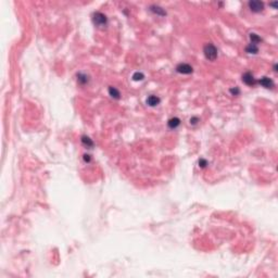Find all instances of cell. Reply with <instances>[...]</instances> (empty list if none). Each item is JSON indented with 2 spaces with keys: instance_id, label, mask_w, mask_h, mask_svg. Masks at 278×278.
Listing matches in <instances>:
<instances>
[{
  "instance_id": "obj_1",
  "label": "cell",
  "mask_w": 278,
  "mask_h": 278,
  "mask_svg": "<svg viewBox=\"0 0 278 278\" xmlns=\"http://www.w3.org/2000/svg\"><path fill=\"white\" fill-rule=\"evenodd\" d=\"M92 22L99 29H104L108 25V17L101 12H95L92 15Z\"/></svg>"
},
{
  "instance_id": "obj_2",
  "label": "cell",
  "mask_w": 278,
  "mask_h": 278,
  "mask_svg": "<svg viewBox=\"0 0 278 278\" xmlns=\"http://www.w3.org/2000/svg\"><path fill=\"white\" fill-rule=\"evenodd\" d=\"M203 52H204V56L207 60L210 61H215L216 58H217V49L213 44H207L203 48Z\"/></svg>"
},
{
  "instance_id": "obj_3",
  "label": "cell",
  "mask_w": 278,
  "mask_h": 278,
  "mask_svg": "<svg viewBox=\"0 0 278 278\" xmlns=\"http://www.w3.org/2000/svg\"><path fill=\"white\" fill-rule=\"evenodd\" d=\"M250 10L252 12H255V13H258V12L263 11L264 9V2L262 1H258V0H251L248 3Z\"/></svg>"
},
{
  "instance_id": "obj_4",
  "label": "cell",
  "mask_w": 278,
  "mask_h": 278,
  "mask_svg": "<svg viewBox=\"0 0 278 278\" xmlns=\"http://www.w3.org/2000/svg\"><path fill=\"white\" fill-rule=\"evenodd\" d=\"M176 71L178 72L179 74H191L193 72V68L191 65L187 64V63H179L178 65L176 66Z\"/></svg>"
},
{
  "instance_id": "obj_5",
  "label": "cell",
  "mask_w": 278,
  "mask_h": 278,
  "mask_svg": "<svg viewBox=\"0 0 278 278\" xmlns=\"http://www.w3.org/2000/svg\"><path fill=\"white\" fill-rule=\"evenodd\" d=\"M242 82L248 86H254L256 84V80L253 76V74L251 72H246L242 75Z\"/></svg>"
},
{
  "instance_id": "obj_6",
  "label": "cell",
  "mask_w": 278,
  "mask_h": 278,
  "mask_svg": "<svg viewBox=\"0 0 278 278\" xmlns=\"http://www.w3.org/2000/svg\"><path fill=\"white\" fill-rule=\"evenodd\" d=\"M258 83L261 86H263V87H265V88H268V89H270V88L272 89V88L274 87V82L270 80V77H267V76H264V77H262V78H260Z\"/></svg>"
},
{
  "instance_id": "obj_7",
  "label": "cell",
  "mask_w": 278,
  "mask_h": 278,
  "mask_svg": "<svg viewBox=\"0 0 278 278\" xmlns=\"http://www.w3.org/2000/svg\"><path fill=\"white\" fill-rule=\"evenodd\" d=\"M160 98L159 97L154 96V95H151V96H149L147 98V104L149 105V107H156V105L160 103Z\"/></svg>"
},
{
  "instance_id": "obj_8",
  "label": "cell",
  "mask_w": 278,
  "mask_h": 278,
  "mask_svg": "<svg viewBox=\"0 0 278 278\" xmlns=\"http://www.w3.org/2000/svg\"><path fill=\"white\" fill-rule=\"evenodd\" d=\"M168 125L171 129H175V128H177L180 125V119L178 117H172V119H168Z\"/></svg>"
},
{
  "instance_id": "obj_9",
  "label": "cell",
  "mask_w": 278,
  "mask_h": 278,
  "mask_svg": "<svg viewBox=\"0 0 278 278\" xmlns=\"http://www.w3.org/2000/svg\"><path fill=\"white\" fill-rule=\"evenodd\" d=\"M150 10L153 12V13H156V14H158V15H162V17L166 15V11H165L164 9H162L161 7H159V6H151L150 7Z\"/></svg>"
},
{
  "instance_id": "obj_10",
  "label": "cell",
  "mask_w": 278,
  "mask_h": 278,
  "mask_svg": "<svg viewBox=\"0 0 278 278\" xmlns=\"http://www.w3.org/2000/svg\"><path fill=\"white\" fill-rule=\"evenodd\" d=\"M109 95H110L113 99H119L121 98V94H119V91L117 90L116 88L113 87V86H110L109 87Z\"/></svg>"
},
{
  "instance_id": "obj_11",
  "label": "cell",
  "mask_w": 278,
  "mask_h": 278,
  "mask_svg": "<svg viewBox=\"0 0 278 278\" xmlns=\"http://www.w3.org/2000/svg\"><path fill=\"white\" fill-rule=\"evenodd\" d=\"M88 76L86 75V74L84 73H78L77 74V82H78V84H80V85H86V84H88Z\"/></svg>"
},
{
  "instance_id": "obj_12",
  "label": "cell",
  "mask_w": 278,
  "mask_h": 278,
  "mask_svg": "<svg viewBox=\"0 0 278 278\" xmlns=\"http://www.w3.org/2000/svg\"><path fill=\"white\" fill-rule=\"evenodd\" d=\"M246 52H248V53L256 54L258 52V45H254V44H249V45L246 47Z\"/></svg>"
},
{
  "instance_id": "obj_13",
  "label": "cell",
  "mask_w": 278,
  "mask_h": 278,
  "mask_svg": "<svg viewBox=\"0 0 278 278\" xmlns=\"http://www.w3.org/2000/svg\"><path fill=\"white\" fill-rule=\"evenodd\" d=\"M82 144L85 147H87V148H92L94 147V142H92V140H91L89 137H87V136H83L82 137Z\"/></svg>"
},
{
  "instance_id": "obj_14",
  "label": "cell",
  "mask_w": 278,
  "mask_h": 278,
  "mask_svg": "<svg viewBox=\"0 0 278 278\" xmlns=\"http://www.w3.org/2000/svg\"><path fill=\"white\" fill-rule=\"evenodd\" d=\"M250 40H251V44H254V45H258V44L262 43V38L258 34H255V33H251L250 34Z\"/></svg>"
},
{
  "instance_id": "obj_15",
  "label": "cell",
  "mask_w": 278,
  "mask_h": 278,
  "mask_svg": "<svg viewBox=\"0 0 278 278\" xmlns=\"http://www.w3.org/2000/svg\"><path fill=\"white\" fill-rule=\"evenodd\" d=\"M144 78H145V75L142 73H140V72H136V73H134V75H133V80H136V82L142 80Z\"/></svg>"
},
{
  "instance_id": "obj_16",
  "label": "cell",
  "mask_w": 278,
  "mask_h": 278,
  "mask_svg": "<svg viewBox=\"0 0 278 278\" xmlns=\"http://www.w3.org/2000/svg\"><path fill=\"white\" fill-rule=\"evenodd\" d=\"M207 165V160H204V159H200V160H199V166H200V168H204Z\"/></svg>"
},
{
  "instance_id": "obj_17",
  "label": "cell",
  "mask_w": 278,
  "mask_h": 278,
  "mask_svg": "<svg viewBox=\"0 0 278 278\" xmlns=\"http://www.w3.org/2000/svg\"><path fill=\"white\" fill-rule=\"evenodd\" d=\"M230 92H231L234 96H237V95L240 94V90L238 89V87H235V88H231V89H230Z\"/></svg>"
},
{
  "instance_id": "obj_18",
  "label": "cell",
  "mask_w": 278,
  "mask_h": 278,
  "mask_svg": "<svg viewBox=\"0 0 278 278\" xmlns=\"http://www.w3.org/2000/svg\"><path fill=\"white\" fill-rule=\"evenodd\" d=\"M198 122H199L198 117L193 116V117H191V119H190V124L191 125H197V124H198Z\"/></svg>"
},
{
  "instance_id": "obj_19",
  "label": "cell",
  "mask_w": 278,
  "mask_h": 278,
  "mask_svg": "<svg viewBox=\"0 0 278 278\" xmlns=\"http://www.w3.org/2000/svg\"><path fill=\"white\" fill-rule=\"evenodd\" d=\"M84 160H85V162H90V156L89 154H85L84 156Z\"/></svg>"
},
{
  "instance_id": "obj_20",
  "label": "cell",
  "mask_w": 278,
  "mask_h": 278,
  "mask_svg": "<svg viewBox=\"0 0 278 278\" xmlns=\"http://www.w3.org/2000/svg\"><path fill=\"white\" fill-rule=\"evenodd\" d=\"M270 6H273L274 8L276 9V6H277V2H272V3H270Z\"/></svg>"
},
{
  "instance_id": "obj_21",
  "label": "cell",
  "mask_w": 278,
  "mask_h": 278,
  "mask_svg": "<svg viewBox=\"0 0 278 278\" xmlns=\"http://www.w3.org/2000/svg\"><path fill=\"white\" fill-rule=\"evenodd\" d=\"M274 71H275V72H277V65H276V64H275V65H274Z\"/></svg>"
}]
</instances>
